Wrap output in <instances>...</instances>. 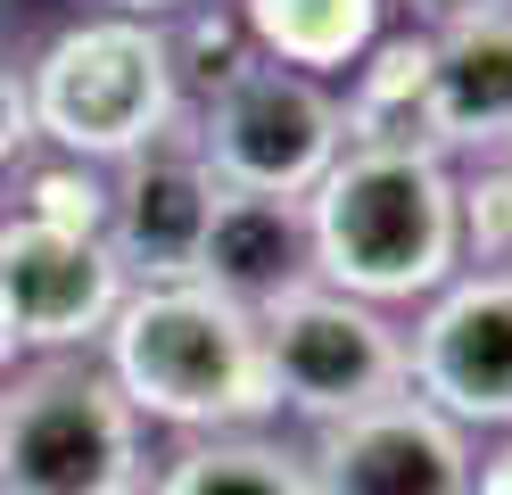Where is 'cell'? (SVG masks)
<instances>
[{"label":"cell","mask_w":512,"mask_h":495,"mask_svg":"<svg viewBox=\"0 0 512 495\" xmlns=\"http://www.w3.org/2000/svg\"><path fill=\"white\" fill-rule=\"evenodd\" d=\"M91 355H100V372L116 380L124 405L157 429L223 438V429H265L273 421L256 314L199 289V281L124 289V306H116V322L100 330Z\"/></svg>","instance_id":"1"},{"label":"cell","mask_w":512,"mask_h":495,"mask_svg":"<svg viewBox=\"0 0 512 495\" xmlns=\"http://www.w3.org/2000/svg\"><path fill=\"white\" fill-rule=\"evenodd\" d=\"M298 207H306L314 281L364 297V306H422L463 273L455 165L446 157L339 149L331 174Z\"/></svg>","instance_id":"2"},{"label":"cell","mask_w":512,"mask_h":495,"mask_svg":"<svg viewBox=\"0 0 512 495\" xmlns=\"http://www.w3.org/2000/svg\"><path fill=\"white\" fill-rule=\"evenodd\" d=\"M17 83H25L34 141L58 149V157L100 165V174L190 124L182 99H174L166 25L124 17V9H91L75 25H58L50 42L17 66Z\"/></svg>","instance_id":"3"},{"label":"cell","mask_w":512,"mask_h":495,"mask_svg":"<svg viewBox=\"0 0 512 495\" xmlns=\"http://www.w3.org/2000/svg\"><path fill=\"white\" fill-rule=\"evenodd\" d=\"M141 429L100 355H34L0 380V495H141Z\"/></svg>","instance_id":"4"},{"label":"cell","mask_w":512,"mask_h":495,"mask_svg":"<svg viewBox=\"0 0 512 495\" xmlns=\"http://www.w3.org/2000/svg\"><path fill=\"white\" fill-rule=\"evenodd\" d=\"M256 347H265L273 413H298L306 429L364 413L405 388V322L389 306H364V297L323 289V281L281 289L256 314Z\"/></svg>","instance_id":"5"},{"label":"cell","mask_w":512,"mask_h":495,"mask_svg":"<svg viewBox=\"0 0 512 495\" xmlns=\"http://www.w3.org/2000/svg\"><path fill=\"white\" fill-rule=\"evenodd\" d=\"M190 149L215 174V190L248 198H306L331 174L339 141V91L290 75V66H248L232 91H215L190 116Z\"/></svg>","instance_id":"6"},{"label":"cell","mask_w":512,"mask_h":495,"mask_svg":"<svg viewBox=\"0 0 512 495\" xmlns=\"http://www.w3.org/2000/svg\"><path fill=\"white\" fill-rule=\"evenodd\" d=\"M298 471H306V495H471L479 454H471V429H455L438 405L397 388L364 413L306 429Z\"/></svg>","instance_id":"7"},{"label":"cell","mask_w":512,"mask_h":495,"mask_svg":"<svg viewBox=\"0 0 512 495\" xmlns=\"http://www.w3.org/2000/svg\"><path fill=\"white\" fill-rule=\"evenodd\" d=\"M405 388L438 405L455 429H512V281L455 273L413 306Z\"/></svg>","instance_id":"8"},{"label":"cell","mask_w":512,"mask_h":495,"mask_svg":"<svg viewBox=\"0 0 512 495\" xmlns=\"http://www.w3.org/2000/svg\"><path fill=\"white\" fill-rule=\"evenodd\" d=\"M124 289L133 281L100 231H50L0 215V314L17 330V355H91Z\"/></svg>","instance_id":"9"},{"label":"cell","mask_w":512,"mask_h":495,"mask_svg":"<svg viewBox=\"0 0 512 495\" xmlns=\"http://www.w3.org/2000/svg\"><path fill=\"white\" fill-rule=\"evenodd\" d=\"M215 174L190 149V124L149 141L141 157L108 165V223L100 240L108 256L124 264L133 289H157V281H199V240L215 223Z\"/></svg>","instance_id":"10"},{"label":"cell","mask_w":512,"mask_h":495,"mask_svg":"<svg viewBox=\"0 0 512 495\" xmlns=\"http://www.w3.org/2000/svg\"><path fill=\"white\" fill-rule=\"evenodd\" d=\"M339 141L380 149V157H446V116H438V66H430V25L380 33V42L347 66L339 91Z\"/></svg>","instance_id":"11"},{"label":"cell","mask_w":512,"mask_h":495,"mask_svg":"<svg viewBox=\"0 0 512 495\" xmlns=\"http://www.w3.org/2000/svg\"><path fill=\"white\" fill-rule=\"evenodd\" d=\"M438 116L455 157H512V0L430 17Z\"/></svg>","instance_id":"12"},{"label":"cell","mask_w":512,"mask_h":495,"mask_svg":"<svg viewBox=\"0 0 512 495\" xmlns=\"http://www.w3.org/2000/svg\"><path fill=\"white\" fill-rule=\"evenodd\" d=\"M314 281V248H306V207L298 198H248V190H223L215 198V223L199 240V289L232 297V306L265 314L281 289Z\"/></svg>","instance_id":"13"},{"label":"cell","mask_w":512,"mask_h":495,"mask_svg":"<svg viewBox=\"0 0 512 495\" xmlns=\"http://www.w3.org/2000/svg\"><path fill=\"white\" fill-rule=\"evenodd\" d=\"M232 9H240V25H248V42H256L265 66L331 83L380 42L389 0H232Z\"/></svg>","instance_id":"14"},{"label":"cell","mask_w":512,"mask_h":495,"mask_svg":"<svg viewBox=\"0 0 512 495\" xmlns=\"http://www.w3.org/2000/svg\"><path fill=\"white\" fill-rule=\"evenodd\" d=\"M141 495H306L298 446L265 438V429H223V438H190L141 479Z\"/></svg>","instance_id":"15"},{"label":"cell","mask_w":512,"mask_h":495,"mask_svg":"<svg viewBox=\"0 0 512 495\" xmlns=\"http://www.w3.org/2000/svg\"><path fill=\"white\" fill-rule=\"evenodd\" d=\"M157 25H166V66H174V99H182V116H199L215 91H232L248 66H265L232 0H190V9L157 17Z\"/></svg>","instance_id":"16"},{"label":"cell","mask_w":512,"mask_h":495,"mask_svg":"<svg viewBox=\"0 0 512 495\" xmlns=\"http://www.w3.org/2000/svg\"><path fill=\"white\" fill-rule=\"evenodd\" d=\"M9 215L50 223V231H100L108 223V174L83 165V157L42 149V157H25L9 174Z\"/></svg>","instance_id":"17"},{"label":"cell","mask_w":512,"mask_h":495,"mask_svg":"<svg viewBox=\"0 0 512 495\" xmlns=\"http://www.w3.org/2000/svg\"><path fill=\"white\" fill-rule=\"evenodd\" d=\"M455 231H463V273L512 281V157H471L455 174Z\"/></svg>","instance_id":"18"},{"label":"cell","mask_w":512,"mask_h":495,"mask_svg":"<svg viewBox=\"0 0 512 495\" xmlns=\"http://www.w3.org/2000/svg\"><path fill=\"white\" fill-rule=\"evenodd\" d=\"M25 157H34V116H25V83H17V66H0V182H9Z\"/></svg>","instance_id":"19"},{"label":"cell","mask_w":512,"mask_h":495,"mask_svg":"<svg viewBox=\"0 0 512 495\" xmlns=\"http://www.w3.org/2000/svg\"><path fill=\"white\" fill-rule=\"evenodd\" d=\"M471 495H512V429H504V446L471 471Z\"/></svg>","instance_id":"20"},{"label":"cell","mask_w":512,"mask_h":495,"mask_svg":"<svg viewBox=\"0 0 512 495\" xmlns=\"http://www.w3.org/2000/svg\"><path fill=\"white\" fill-rule=\"evenodd\" d=\"M100 9H124V17H174V9H190V0H100Z\"/></svg>","instance_id":"21"},{"label":"cell","mask_w":512,"mask_h":495,"mask_svg":"<svg viewBox=\"0 0 512 495\" xmlns=\"http://www.w3.org/2000/svg\"><path fill=\"white\" fill-rule=\"evenodd\" d=\"M17 363H25V355H17V330H9V314H0V380H9Z\"/></svg>","instance_id":"22"},{"label":"cell","mask_w":512,"mask_h":495,"mask_svg":"<svg viewBox=\"0 0 512 495\" xmlns=\"http://www.w3.org/2000/svg\"><path fill=\"white\" fill-rule=\"evenodd\" d=\"M430 17H455V9H496V0H422Z\"/></svg>","instance_id":"23"}]
</instances>
